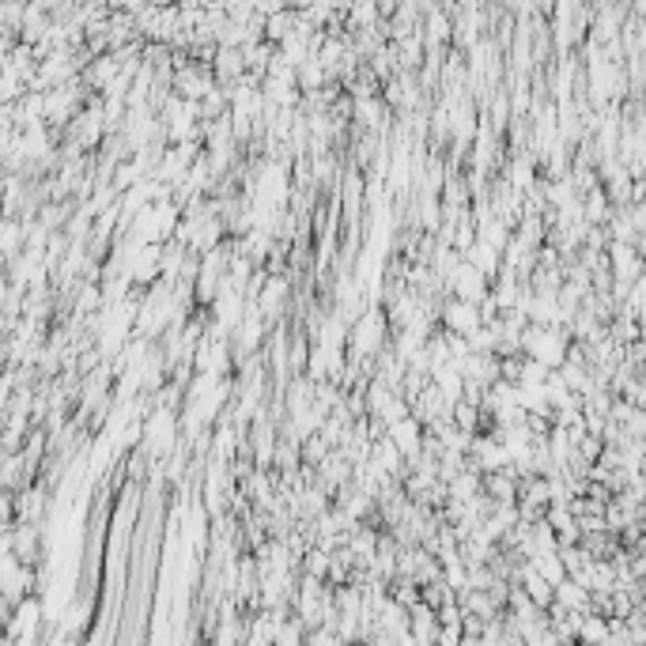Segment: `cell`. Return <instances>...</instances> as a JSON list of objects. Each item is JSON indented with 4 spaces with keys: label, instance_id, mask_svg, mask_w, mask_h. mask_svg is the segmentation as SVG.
I'll list each match as a JSON object with an SVG mask.
<instances>
[{
    "label": "cell",
    "instance_id": "obj_1",
    "mask_svg": "<svg viewBox=\"0 0 646 646\" xmlns=\"http://www.w3.org/2000/svg\"><path fill=\"white\" fill-rule=\"evenodd\" d=\"M443 325L450 337H472L477 329H484V310L472 307V303H458V298H450L443 307Z\"/></svg>",
    "mask_w": 646,
    "mask_h": 646
},
{
    "label": "cell",
    "instance_id": "obj_2",
    "mask_svg": "<svg viewBox=\"0 0 646 646\" xmlns=\"http://www.w3.org/2000/svg\"><path fill=\"white\" fill-rule=\"evenodd\" d=\"M386 438L393 443V450L401 454V458L408 462H416L420 458V450H423V431H420V420H397V423H389V431Z\"/></svg>",
    "mask_w": 646,
    "mask_h": 646
}]
</instances>
